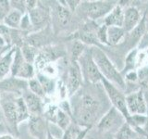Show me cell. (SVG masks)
Listing matches in <instances>:
<instances>
[{
	"instance_id": "cell-19",
	"label": "cell",
	"mask_w": 148,
	"mask_h": 139,
	"mask_svg": "<svg viewBox=\"0 0 148 139\" xmlns=\"http://www.w3.org/2000/svg\"><path fill=\"white\" fill-rule=\"evenodd\" d=\"M137 136V132L127 122L116 132L114 136L115 139H134Z\"/></svg>"
},
{
	"instance_id": "cell-34",
	"label": "cell",
	"mask_w": 148,
	"mask_h": 139,
	"mask_svg": "<svg viewBox=\"0 0 148 139\" xmlns=\"http://www.w3.org/2000/svg\"><path fill=\"white\" fill-rule=\"evenodd\" d=\"M46 139H57V138H55L52 134L50 133V132L47 131V137H46Z\"/></svg>"
},
{
	"instance_id": "cell-6",
	"label": "cell",
	"mask_w": 148,
	"mask_h": 139,
	"mask_svg": "<svg viewBox=\"0 0 148 139\" xmlns=\"http://www.w3.org/2000/svg\"><path fill=\"white\" fill-rule=\"evenodd\" d=\"M127 109L130 115H145L147 107L143 93L140 91L133 92L126 96Z\"/></svg>"
},
{
	"instance_id": "cell-14",
	"label": "cell",
	"mask_w": 148,
	"mask_h": 139,
	"mask_svg": "<svg viewBox=\"0 0 148 139\" xmlns=\"http://www.w3.org/2000/svg\"><path fill=\"white\" fill-rule=\"evenodd\" d=\"M28 111L31 116H39L42 112V103L40 97L34 93H26L23 96Z\"/></svg>"
},
{
	"instance_id": "cell-27",
	"label": "cell",
	"mask_w": 148,
	"mask_h": 139,
	"mask_svg": "<svg viewBox=\"0 0 148 139\" xmlns=\"http://www.w3.org/2000/svg\"><path fill=\"white\" fill-rule=\"evenodd\" d=\"M82 132V130H81L79 127L75 126V125H71L65 130L62 139H77Z\"/></svg>"
},
{
	"instance_id": "cell-21",
	"label": "cell",
	"mask_w": 148,
	"mask_h": 139,
	"mask_svg": "<svg viewBox=\"0 0 148 139\" xmlns=\"http://www.w3.org/2000/svg\"><path fill=\"white\" fill-rule=\"evenodd\" d=\"M56 13H57V20L58 24L61 27H65L69 24V20H71V11L67 9L63 6H58L56 9Z\"/></svg>"
},
{
	"instance_id": "cell-4",
	"label": "cell",
	"mask_w": 148,
	"mask_h": 139,
	"mask_svg": "<svg viewBox=\"0 0 148 139\" xmlns=\"http://www.w3.org/2000/svg\"><path fill=\"white\" fill-rule=\"evenodd\" d=\"M124 120L125 118L122 116V114L113 107L101 118L97 127L99 130L104 132H110L111 130L115 129H117L118 131L126 122H124Z\"/></svg>"
},
{
	"instance_id": "cell-39",
	"label": "cell",
	"mask_w": 148,
	"mask_h": 139,
	"mask_svg": "<svg viewBox=\"0 0 148 139\" xmlns=\"http://www.w3.org/2000/svg\"><path fill=\"white\" fill-rule=\"evenodd\" d=\"M146 139H148V137H147V138H146Z\"/></svg>"
},
{
	"instance_id": "cell-2",
	"label": "cell",
	"mask_w": 148,
	"mask_h": 139,
	"mask_svg": "<svg viewBox=\"0 0 148 139\" xmlns=\"http://www.w3.org/2000/svg\"><path fill=\"white\" fill-rule=\"evenodd\" d=\"M99 109V102L91 95H84L81 101L80 109L78 111L79 123L90 128L96 120Z\"/></svg>"
},
{
	"instance_id": "cell-28",
	"label": "cell",
	"mask_w": 148,
	"mask_h": 139,
	"mask_svg": "<svg viewBox=\"0 0 148 139\" xmlns=\"http://www.w3.org/2000/svg\"><path fill=\"white\" fill-rule=\"evenodd\" d=\"M29 86L32 93H34V95L38 96L39 97L45 96V91L42 87L40 82L37 79H31L29 82Z\"/></svg>"
},
{
	"instance_id": "cell-13",
	"label": "cell",
	"mask_w": 148,
	"mask_h": 139,
	"mask_svg": "<svg viewBox=\"0 0 148 139\" xmlns=\"http://www.w3.org/2000/svg\"><path fill=\"white\" fill-rule=\"evenodd\" d=\"M29 85V83L18 78H8L0 81V90L8 91V92H18L21 90H24Z\"/></svg>"
},
{
	"instance_id": "cell-3",
	"label": "cell",
	"mask_w": 148,
	"mask_h": 139,
	"mask_svg": "<svg viewBox=\"0 0 148 139\" xmlns=\"http://www.w3.org/2000/svg\"><path fill=\"white\" fill-rule=\"evenodd\" d=\"M101 83L104 85L105 90L109 97L111 103L113 104V107L122 114L125 120H128L129 118L131 117V115L129 114V111L127 109L126 96L122 94L119 88L116 87V85H114L113 83H111L108 80H106L104 77L102 79Z\"/></svg>"
},
{
	"instance_id": "cell-17",
	"label": "cell",
	"mask_w": 148,
	"mask_h": 139,
	"mask_svg": "<svg viewBox=\"0 0 148 139\" xmlns=\"http://www.w3.org/2000/svg\"><path fill=\"white\" fill-rule=\"evenodd\" d=\"M30 131L34 137L42 139L45 133V123L39 116H31L30 120Z\"/></svg>"
},
{
	"instance_id": "cell-30",
	"label": "cell",
	"mask_w": 148,
	"mask_h": 139,
	"mask_svg": "<svg viewBox=\"0 0 148 139\" xmlns=\"http://www.w3.org/2000/svg\"><path fill=\"white\" fill-rule=\"evenodd\" d=\"M83 51H84V45L80 41L74 42L73 47H72V57L74 60H77L82 55Z\"/></svg>"
},
{
	"instance_id": "cell-38",
	"label": "cell",
	"mask_w": 148,
	"mask_h": 139,
	"mask_svg": "<svg viewBox=\"0 0 148 139\" xmlns=\"http://www.w3.org/2000/svg\"><path fill=\"white\" fill-rule=\"evenodd\" d=\"M108 139H115V137H108Z\"/></svg>"
},
{
	"instance_id": "cell-33",
	"label": "cell",
	"mask_w": 148,
	"mask_h": 139,
	"mask_svg": "<svg viewBox=\"0 0 148 139\" xmlns=\"http://www.w3.org/2000/svg\"><path fill=\"white\" fill-rule=\"evenodd\" d=\"M4 45H5V41L3 39V37L0 35V49L4 48Z\"/></svg>"
},
{
	"instance_id": "cell-24",
	"label": "cell",
	"mask_w": 148,
	"mask_h": 139,
	"mask_svg": "<svg viewBox=\"0 0 148 139\" xmlns=\"http://www.w3.org/2000/svg\"><path fill=\"white\" fill-rule=\"evenodd\" d=\"M21 54L23 56V58L25 59L27 63L32 64L35 60L36 54H35V49L31 45H24L21 48Z\"/></svg>"
},
{
	"instance_id": "cell-29",
	"label": "cell",
	"mask_w": 148,
	"mask_h": 139,
	"mask_svg": "<svg viewBox=\"0 0 148 139\" xmlns=\"http://www.w3.org/2000/svg\"><path fill=\"white\" fill-rule=\"evenodd\" d=\"M38 81L40 82L45 93H51L53 91L54 83L52 82L51 79H49L48 77H46V76H44V75H39L38 76Z\"/></svg>"
},
{
	"instance_id": "cell-7",
	"label": "cell",
	"mask_w": 148,
	"mask_h": 139,
	"mask_svg": "<svg viewBox=\"0 0 148 139\" xmlns=\"http://www.w3.org/2000/svg\"><path fill=\"white\" fill-rule=\"evenodd\" d=\"M82 68H83V72L86 74L88 81H90L92 83H98L102 82L103 75L101 74L98 67L96 66L95 62L92 59L91 51L90 53H85V55H83Z\"/></svg>"
},
{
	"instance_id": "cell-15",
	"label": "cell",
	"mask_w": 148,
	"mask_h": 139,
	"mask_svg": "<svg viewBox=\"0 0 148 139\" xmlns=\"http://www.w3.org/2000/svg\"><path fill=\"white\" fill-rule=\"evenodd\" d=\"M1 105H2L4 114L6 116L8 122L12 126L16 127V125L18 123L16 102H13L11 100H3L1 102Z\"/></svg>"
},
{
	"instance_id": "cell-1",
	"label": "cell",
	"mask_w": 148,
	"mask_h": 139,
	"mask_svg": "<svg viewBox=\"0 0 148 139\" xmlns=\"http://www.w3.org/2000/svg\"><path fill=\"white\" fill-rule=\"evenodd\" d=\"M91 54L96 66L98 67L101 74L106 80L113 83L114 85H119L120 89H124L125 83L123 78L103 51L98 47H95L91 50Z\"/></svg>"
},
{
	"instance_id": "cell-37",
	"label": "cell",
	"mask_w": 148,
	"mask_h": 139,
	"mask_svg": "<svg viewBox=\"0 0 148 139\" xmlns=\"http://www.w3.org/2000/svg\"><path fill=\"white\" fill-rule=\"evenodd\" d=\"M2 128H3V126H2V124L0 123V130H2Z\"/></svg>"
},
{
	"instance_id": "cell-20",
	"label": "cell",
	"mask_w": 148,
	"mask_h": 139,
	"mask_svg": "<svg viewBox=\"0 0 148 139\" xmlns=\"http://www.w3.org/2000/svg\"><path fill=\"white\" fill-rule=\"evenodd\" d=\"M30 12V17H31V21L34 25H40L42 24L45 21L46 17H47V14L46 11L44 10L43 8H32Z\"/></svg>"
},
{
	"instance_id": "cell-5",
	"label": "cell",
	"mask_w": 148,
	"mask_h": 139,
	"mask_svg": "<svg viewBox=\"0 0 148 139\" xmlns=\"http://www.w3.org/2000/svg\"><path fill=\"white\" fill-rule=\"evenodd\" d=\"M114 1H94L87 2L85 5V11L87 16L91 20H97V19L106 16L116 6Z\"/></svg>"
},
{
	"instance_id": "cell-9",
	"label": "cell",
	"mask_w": 148,
	"mask_h": 139,
	"mask_svg": "<svg viewBox=\"0 0 148 139\" xmlns=\"http://www.w3.org/2000/svg\"><path fill=\"white\" fill-rule=\"evenodd\" d=\"M98 27L95 23H87L82 27L80 32H78V38L83 43L89 45H99V40L97 37Z\"/></svg>"
},
{
	"instance_id": "cell-12",
	"label": "cell",
	"mask_w": 148,
	"mask_h": 139,
	"mask_svg": "<svg viewBox=\"0 0 148 139\" xmlns=\"http://www.w3.org/2000/svg\"><path fill=\"white\" fill-rule=\"evenodd\" d=\"M82 73L80 68L78 67L76 62H73L69 72V83H68V91L69 95L74 94L81 86Z\"/></svg>"
},
{
	"instance_id": "cell-11",
	"label": "cell",
	"mask_w": 148,
	"mask_h": 139,
	"mask_svg": "<svg viewBox=\"0 0 148 139\" xmlns=\"http://www.w3.org/2000/svg\"><path fill=\"white\" fill-rule=\"evenodd\" d=\"M124 21V11L122 8L117 4L115 8L111 10L104 19V25L106 26H115L120 27L123 26Z\"/></svg>"
},
{
	"instance_id": "cell-26",
	"label": "cell",
	"mask_w": 148,
	"mask_h": 139,
	"mask_svg": "<svg viewBox=\"0 0 148 139\" xmlns=\"http://www.w3.org/2000/svg\"><path fill=\"white\" fill-rule=\"evenodd\" d=\"M55 122H57L58 124V126L61 129L66 130L69 125V118L64 111H62L61 109H58Z\"/></svg>"
},
{
	"instance_id": "cell-31",
	"label": "cell",
	"mask_w": 148,
	"mask_h": 139,
	"mask_svg": "<svg viewBox=\"0 0 148 139\" xmlns=\"http://www.w3.org/2000/svg\"><path fill=\"white\" fill-rule=\"evenodd\" d=\"M127 78L129 79V80H131V81H135L136 79H137L136 73H133V72H131V73H129L128 75H127Z\"/></svg>"
},
{
	"instance_id": "cell-32",
	"label": "cell",
	"mask_w": 148,
	"mask_h": 139,
	"mask_svg": "<svg viewBox=\"0 0 148 139\" xmlns=\"http://www.w3.org/2000/svg\"><path fill=\"white\" fill-rule=\"evenodd\" d=\"M145 102H146V107H147V118H148V91H146L145 94Z\"/></svg>"
},
{
	"instance_id": "cell-35",
	"label": "cell",
	"mask_w": 148,
	"mask_h": 139,
	"mask_svg": "<svg viewBox=\"0 0 148 139\" xmlns=\"http://www.w3.org/2000/svg\"><path fill=\"white\" fill-rule=\"evenodd\" d=\"M0 139H14V138L10 136H0Z\"/></svg>"
},
{
	"instance_id": "cell-18",
	"label": "cell",
	"mask_w": 148,
	"mask_h": 139,
	"mask_svg": "<svg viewBox=\"0 0 148 139\" xmlns=\"http://www.w3.org/2000/svg\"><path fill=\"white\" fill-rule=\"evenodd\" d=\"M16 49H11L8 54L4 55L0 58V81H2L3 77L9 72L11 69V65L13 61V54L15 53Z\"/></svg>"
},
{
	"instance_id": "cell-16",
	"label": "cell",
	"mask_w": 148,
	"mask_h": 139,
	"mask_svg": "<svg viewBox=\"0 0 148 139\" xmlns=\"http://www.w3.org/2000/svg\"><path fill=\"white\" fill-rule=\"evenodd\" d=\"M125 34L123 28L115 26H106V43L108 45L119 44Z\"/></svg>"
},
{
	"instance_id": "cell-25",
	"label": "cell",
	"mask_w": 148,
	"mask_h": 139,
	"mask_svg": "<svg viewBox=\"0 0 148 139\" xmlns=\"http://www.w3.org/2000/svg\"><path fill=\"white\" fill-rule=\"evenodd\" d=\"M34 75V68L32 65L30 63L25 62L22 65V67L20 69V71L18 72L17 75L15 77H20L23 79H30Z\"/></svg>"
},
{
	"instance_id": "cell-22",
	"label": "cell",
	"mask_w": 148,
	"mask_h": 139,
	"mask_svg": "<svg viewBox=\"0 0 148 139\" xmlns=\"http://www.w3.org/2000/svg\"><path fill=\"white\" fill-rule=\"evenodd\" d=\"M5 24L9 26L16 28L20 25V23L21 22V13L18 10H13L11 12H9L8 15L5 17Z\"/></svg>"
},
{
	"instance_id": "cell-23",
	"label": "cell",
	"mask_w": 148,
	"mask_h": 139,
	"mask_svg": "<svg viewBox=\"0 0 148 139\" xmlns=\"http://www.w3.org/2000/svg\"><path fill=\"white\" fill-rule=\"evenodd\" d=\"M15 102H16V107H17L18 122H20L21 120H24L29 117L30 113H29V111H28V109L26 107L23 97H20V98L15 100Z\"/></svg>"
},
{
	"instance_id": "cell-10",
	"label": "cell",
	"mask_w": 148,
	"mask_h": 139,
	"mask_svg": "<svg viewBox=\"0 0 148 139\" xmlns=\"http://www.w3.org/2000/svg\"><path fill=\"white\" fill-rule=\"evenodd\" d=\"M140 12L134 7H130L124 11V21H123V30L125 32H131L137 25L140 23Z\"/></svg>"
},
{
	"instance_id": "cell-36",
	"label": "cell",
	"mask_w": 148,
	"mask_h": 139,
	"mask_svg": "<svg viewBox=\"0 0 148 139\" xmlns=\"http://www.w3.org/2000/svg\"><path fill=\"white\" fill-rule=\"evenodd\" d=\"M4 51H5V48H1V49H0V56H1V55L3 54Z\"/></svg>"
},
{
	"instance_id": "cell-8",
	"label": "cell",
	"mask_w": 148,
	"mask_h": 139,
	"mask_svg": "<svg viewBox=\"0 0 148 139\" xmlns=\"http://www.w3.org/2000/svg\"><path fill=\"white\" fill-rule=\"evenodd\" d=\"M64 54L62 49H58L57 47H50L45 48L43 51L36 55V58L34 62L36 64V67L38 69L45 68L46 64H48L50 61L57 59L58 58H60Z\"/></svg>"
}]
</instances>
